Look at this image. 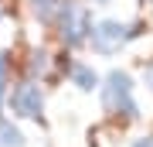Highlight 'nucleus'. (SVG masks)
<instances>
[{
  "label": "nucleus",
  "instance_id": "obj_1",
  "mask_svg": "<svg viewBox=\"0 0 153 147\" xmlns=\"http://www.w3.org/2000/svg\"><path fill=\"white\" fill-rule=\"evenodd\" d=\"M58 27H61V41L65 44H82L88 41V31H92V17H88L85 7H78V4H71V0H65V4L58 7Z\"/></svg>",
  "mask_w": 153,
  "mask_h": 147
},
{
  "label": "nucleus",
  "instance_id": "obj_5",
  "mask_svg": "<svg viewBox=\"0 0 153 147\" xmlns=\"http://www.w3.org/2000/svg\"><path fill=\"white\" fill-rule=\"evenodd\" d=\"M68 75H71V82H75L82 93H92V89L99 86V75L92 72V65H85V62H71Z\"/></svg>",
  "mask_w": 153,
  "mask_h": 147
},
{
  "label": "nucleus",
  "instance_id": "obj_6",
  "mask_svg": "<svg viewBox=\"0 0 153 147\" xmlns=\"http://www.w3.org/2000/svg\"><path fill=\"white\" fill-rule=\"evenodd\" d=\"M0 147H24V133L7 120H0Z\"/></svg>",
  "mask_w": 153,
  "mask_h": 147
},
{
  "label": "nucleus",
  "instance_id": "obj_3",
  "mask_svg": "<svg viewBox=\"0 0 153 147\" xmlns=\"http://www.w3.org/2000/svg\"><path fill=\"white\" fill-rule=\"evenodd\" d=\"M133 34L136 31H129V27L119 24V21H99V24H92V31H88V44H92V51H99V55H116Z\"/></svg>",
  "mask_w": 153,
  "mask_h": 147
},
{
  "label": "nucleus",
  "instance_id": "obj_7",
  "mask_svg": "<svg viewBox=\"0 0 153 147\" xmlns=\"http://www.w3.org/2000/svg\"><path fill=\"white\" fill-rule=\"evenodd\" d=\"M44 69H48V55H44V51H34V55H31V75H34V72L41 75Z\"/></svg>",
  "mask_w": 153,
  "mask_h": 147
},
{
  "label": "nucleus",
  "instance_id": "obj_8",
  "mask_svg": "<svg viewBox=\"0 0 153 147\" xmlns=\"http://www.w3.org/2000/svg\"><path fill=\"white\" fill-rule=\"evenodd\" d=\"M7 69H10V62H7V55H4V51H0V82H4V79H7Z\"/></svg>",
  "mask_w": 153,
  "mask_h": 147
},
{
  "label": "nucleus",
  "instance_id": "obj_4",
  "mask_svg": "<svg viewBox=\"0 0 153 147\" xmlns=\"http://www.w3.org/2000/svg\"><path fill=\"white\" fill-rule=\"evenodd\" d=\"M10 109H14V116H21V120H41V113H44V93L34 82H21V86H14V93H10Z\"/></svg>",
  "mask_w": 153,
  "mask_h": 147
},
{
  "label": "nucleus",
  "instance_id": "obj_9",
  "mask_svg": "<svg viewBox=\"0 0 153 147\" xmlns=\"http://www.w3.org/2000/svg\"><path fill=\"white\" fill-rule=\"evenodd\" d=\"M4 106H7V86L0 82V120H4Z\"/></svg>",
  "mask_w": 153,
  "mask_h": 147
},
{
  "label": "nucleus",
  "instance_id": "obj_11",
  "mask_svg": "<svg viewBox=\"0 0 153 147\" xmlns=\"http://www.w3.org/2000/svg\"><path fill=\"white\" fill-rule=\"evenodd\" d=\"M0 21H4V11H0Z\"/></svg>",
  "mask_w": 153,
  "mask_h": 147
},
{
  "label": "nucleus",
  "instance_id": "obj_2",
  "mask_svg": "<svg viewBox=\"0 0 153 147\" xmlns=\"http://www.w3.org/2000/svg\"><path fill=\"white\" fill-rule=\"evenodd\" d=\"M105 106H109L112 113L129 116V120L140 116V106H136V99H133V79L126 75V72H112V75L105 79Z\"/></svg>",
  "mask_w": 153,
  "mask_h": 147
},
{
  "label": "nucleus",
  "instance_id": "obj_10",
  "mask_svg": "<svg viewBox=\"0 0 153 147\" xmlns=\"http://www.w3.org/2000/svg\"><path fill=\"white\" fill-rule=\"evenodd\" d=\"M133 147H153V137H143V140H136Z\"/></svg>",
  "mask_w": 153,
  "mask_h": 147
}]
</instances>
